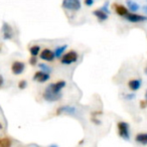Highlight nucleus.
<instances>
[{
	"instance_id": "1",
	"label": "nucleus",
	"mask_w": 147,
	"mask_h": 147,
	"mask_svg": "<svg viewBox=\"0 0 147 147\" xmlns=\"http://www.w3.org/2000/svg\"><path fill=\"white\" fill-rule=\"evenodd\" d=\"M117 127H118V133L119 136L121 137L124 140H129L130 138V132H129V124L124 121H120L117 124Z\"/></svg>"
},
{
	"instance_id": "2",
	"label": "nucleus",
	"mask_w": 147,
	"mask_h": 147,
	"mask_svg": "<svg viewBox=\"0 0 147 147\" xmlns=\"http://www.w3.org/2000/svg\"><path fill=\"white\" fill-rule=\"evenodd\" d=\"M78 59H79L78 53H77L76 51H71L67 53L65 55H63L61 61L63 65H71V63H76V61H78Z\"/></svg>"
},
{
	"instance_id": "3",
	"label": "nucleus",
	"mask_w": 147,
	"mask_h": 147,
	"mask_svg": "<svg viewBox=\"0 0 147 147\" xmlns=\"http://www.w3.org/2000/svg\"><path fill=\"white\" fill-rule=\"evenodd\" d=\"M63 7L69 10H79L81 8L80 0H63Z\"/></svg>"
},
{
	"instance_id": "4",
	"label": "nucleus",
	"mask_w": 147,
	"mask_h": 147,
	"mask_svg": "<svg viewBox=\"0 0 147 147\" xmlns=\"http://www.w3.org/2000/svg\"><path fill=\"white\" fill-rule=\"evenodd\" d=\"M43 98L45 101L47 102H55V101H59L61 98V93H53L51 91L47 90L45 89V93H43Z\"/></svg>"
},
{
	"instance_id": "5",
	"label": "nucleus",
	"mask_w": 147,
	"mask_h": 147,
	"mask_svg": "<svg viewBox=\"0 0 147 147\" xmlns=\"http://www.w3.org/2000/svg\"><path fill=\"white\" fill-rule=\"evenodd\" d=\"M57 115H63V114H67V115H75L77 113V109L76 107L73 106H61L57 108Z\"/></svg>"
},
{
	"instance_id": "6",
	"label": "nucleus",
	"mask_w": 147,
	"mask_h": 147,
	"mask_svg": "<svg viewBox=\"0 0 147 147\" xmlns=\"http://www.w3.org/2000/svg\"><path fill=\"white\" fill-rule=\"evenodd\" d=\"M65 87V81H59V82H57L55 84H51L47 87V90L51 91V92L53 93H61V91L63 90Z\"/></svg>"
},
{
	"instance_id": "7",
	"label": "nucleus",
	"mask_w": 147,
	"mask_h": 147,
	"mask_svg": "<svg viewBox=\"0 0 147 147\" xmlns=\"http://www.w3.org/2000/svg\"><path fill=\"white\" fill-rule=\"evenodd\" d=\"M2 33H3V38L4 39H11L13 37V35H14L12 27H11L7 22H3Z\"/></svg>"
},
{
	"instance_id": "8",
	"label": "nucleus",
	"mask_w": 147,
	"mask_h": 147,
	"mask_svg": "<svg viewBox=\"0 0 147 147\" xmlns=\"http://www.w3.org/2000/svg\"><path fill=\"white\" fill-rule=\"evenodd\" d=\"M125 18L127 19L130 22H142V21L147 20V17L144 15H139V14H135V13H128V14L125 16Z\"/></svg>"
},
{
	"instance_id": "9",
	"label": "nucleus",
	"mask_w": 147,
	"mask_h": 147,
	"mask_svg": "<svg viewBox=\"0 0 147 147\" xmlns=\"http://www.w3.org/2000/svg\"><path fill=\"white\" fill-rule=\"evenodd\" d=\"M24 69H25V65L22 61H16L11 65V71H12L14 75H20V74H22Z\"/></svg>"
},
{
	"instance_id": "10",
	"label": "nucleus",
	"mask_w": 147,
	"mask_h": 147,
	"mask_svg": "<svg viewBox=\"0 0 147 147\" xmlns=\"http://www.w3.org/2000/svg\"><path fill=\"white\" fill-rule=\"evenodd\" d=\"M33 80L36 81V82H38V83H45L49 80V74L45 73V71H36L34 77H33Z\"/></svg>"
},
{
	"instance_id": "11",
	"label": "nucleus",
	"mask_w": 147,
	"mask_h": 147,
	"mask_svg": "<svg viewBox=\"0 0 147 147\" xmlns=\"http://www.w3.org/2000/svg\"><path fill=\"white\" fill-rule=\"evenodd\" d=\"M55 53L49 49H45L40 53V59L45 61H53L55 59Z\"/></svg>"
},
{
	"instance_id": "12",
	"label": "nucleus",
	"mask_w": 147,
	"mask_h": 147,
	"mask_svg": "<svg viewBox=\"0 0 147 147\" xmlns=\"http://www.w3.org/2000/svg\"><path fill=\"white\" fill-rule=\"evenodd\" d=\"M114 9H115V11H116L117 14L120 15V16H123V17H125L129 13L128 8H126V7L123 6V5H121V4H114Z\"/></svg>"
},
{
	"instance_id": "13",
	"label": "nucleus",
	"mask_w": 147,
	"mask_h": 147,
	"mask_svg": "<svg viewBox=\"0 0 147 147\" xmlns=\"http://www.w3.org/2000/svg\"><path fill=\"white\" fill-rule=\"evenodd\" d=\"M93 14L101 21H104L108 18V13H106L105 11H103L102 9H96V10L93 11Z\"/></svg>"
},
{
	"instance_id": "14",
	"label": "nucleus",
	"mask_w": 147,
	"mask_h": 147,
	"mask_svg": "<svg viewBox=\"0 0 147 147\" xmlns=\"http://www.w3.org/2000/svg\"><path fill=\"white\" fill-rule=\"evenodd\" d=\"M135 141L141 145H147V133H139L135 136Z\"/></svg>"
},
{
	"instance_id": "15",
	"label": "nucleus",
	"mask_w": 147,
	"mask_h": 147,
	"mask_svg": "<svg viewBox=\"0 0 147 147\" xmlns=\"http://www.w3.org/2000/svg\"><path fill=\"white\" fill-rule=\"evenodd\" d=\"M128 86L130 88V90L132 91H137L140 89L141 87V80H131L130 82L128 83Z\"/></svg>"
},
{
	"instance_id": "16",
	"label": "nucleus",
	"mask_w": 147,
	"mask_h": 147,
	"mask_svg": "<svg viewBox=\"0 0 147 147\" xmlns=\"http://www.w3.org/2000/svg\"><path fill=\"white\" fill-rule=\"evenodd\" d=\"M126 2H127V6H128V9L130 11H133V12H135V11H137L139 9V5L137 4L136 2L132 1V0H126Z\"/></svg>"
},
{
	"instance_id": "17",
	"label": "nucleus",
	"mask_w": 147,
	"mask_h": 147,
	"mask_svg": "<svg viewBox=\"0 0 147 147\" xmlns=\"http://www.w3.org/2000/svg\"><path fill=\"white\" fill-rule=\"evenodd\" d=\"M67 45H61V47H57V49H55V57L59 59V57H63V51H65V49H67Z\"/></svg>"
},
{
	"instance_id": "18",
	"label": "nucleus",
	"mask_w": 147,
	"mask_h": 147,
	"mask_svg": "<svg viewBox=\"0 0 147 147\" xmlns=\"http://www.w3.org/2000/svg\"><path fill=\"white\" fill-rule=\"evenodd\" d=\"M12 144L10 138H0V147H9Z\"/></svg>"
},
{
	"instance_id": "19",
	"label": "nucleus",
	"mask_w": 147,
	"mask_h": 147,
	"mask_svg": "<svg viewBox=\"0 0 147 147\" xmlns=\"http://www.w3.org/2000/svg\"><path fill=\"white\" fill-rule=\"evenodd\" d=\"M39 51H40V47L38 45H33L29 49V53L32 57H36L37 55L39 53Z\"/></svg>"
},
{
	"instance_id": "20",
	"label": "nucleus",
	"mask_w": 147,
	"mask_h": 147,
	"mask_svg": "<svg viewBox=\"0 0 147 147\" xmlns=\"http://www.w3.org/2000/svg\"><path fill=\"white\" fill-rule=\"evenodd\" d=\"M39 67H40L41 71H45V73H49V74L51 71V69L47 65H45V63H40V65H39Z\"/></svg>"
},
{
	"instance_id": "21",
	"label": "nucleus",
	"mask_w": 147,
	"mask_h": 147,
	"mask_svg": "<svg viewBox=\"0 0 147 147\" xmlns=\"http://www.w3.org/2000/svg\"><path fill=\"white\" fill-rule=\"evenodd\" d=\"M27 86V83L26 81H20V82L18 83V88L20 89V90H23V89H25Z\"/></svg>"
},
{
	"instance_id": "22",
	"label": "nucleus",
	"mask_w": 147,
	"mask_h": 147,
	"mask_svg": "<svg viewBox=\"0 0 147 147\" xmlns=\"http://www.w3.org/2000/svg\"><path fill=\"white\" fill-rule=\"evenodd\" d=\"M101 9H102L103 11H105L106 13H110V10H109V2L105 3V4L102 6V8H101Z\"/></svg>"
},
{
	"instance_id": "23",
	"label": "nucleus",
	"mask_w": 147,
	"mask_h": 147,
	"mask_svg": "<svg viewBox=\"0 0 147 147\" xmlns=\"http://www.w3.org/2000/svg\"><path fill=\"white\" fill-rule=\"evenodd\" d=\"M29 63H30V65H35L37 63V59L35 57L31 55V57L29 59Z\"/></svg>"
},
{
	"instance_id": "24",
	"label": "nucleus",
	"mask_w": 147,
	"mask_h": 147,
	"mask_svg": "<svg viewBox=\"0 0 147 147\" xmlns=\"http://www.w3.org/2000/svg\"><path fill=\"white\" fill-rule=\"evenodd\" d=\"M85 4L87 5V6H92L93 4H94V0H84Z\"/></svg>"
},
{
	"instance_id": "25",
	"label": "nucleus",
	"mask_w": 147,
	"mask_h": 147,
	"mask_svg": "<svg viewBox=\"0 0 147 147\" xmlns=\"http://www.w3.org/2000/svg\"><path fill=\"white\" fill-rule=\"evenodd\" d=\"M134 98H135L134 94H127L126 96H125V99H126V100H133Z\"/></svg>"
},
{
	"instance_id": "26",
	"label": "nucleus",
	"mask_w": 147,
	"mask_h": 147,
	"mask_svg": "<svg viewBox=\"0 0 147 147\" xmlns=\"http://www.w3.org/2000/svg\"><path fill=\"white\" fill-rule=\"evenodd\" d=\"M3 83H4V79H3V77L0 75V88L3 86Z\"/></svg>"
},
{
	"instance_id": "27",
	"label": "nucleus",
	"mask_w": 147,
	"mask_h": 147,
	"mask_svg": "<svg viewBox=\"0 0 147 147\" xmlns=\"http://www.w3.org/2000/svg\"><path fill=\"white\" fill-rule=\"evenodd\" d=\"M140 106H141V108H145L146 107V101H141V103H140Z\"/></svg>"
},
{
	"instance_id": "28",
	"label": "nucleus",
	"mask_w": 147,
	"mask_h": 147,
	"mask_svg": "<svg viewBox=\"0 0 147 147\" xmlns=\"http://www.w3.org/2000/svg\"><path fill=\"white\" fill-rule=\"evenodd\" d=\"M143 10L145 11V13H147V5H145V6L143 7Z\"/></svg>"
},
{
	"instance_id": "29",
	"label": "nucleus",
	"mask_w": 147,
	"mask_h": 147,
	"mask_svg": "<svg viewBox=\"0 0 147 147\" xmlns=\"http://www.w3.org/2000/svg\"><path fill=\"white\" fill-rule=\"evenodd\" d=\"M145 98H146V100H147V91H146V93H145Z\"/></svg>"
},
{
	"instance_id": "30",
	"label": "nucleus",
	"mask_w": 147,
	"mask_h": 147,
	"mask_svg": "<svg viewBox=\"0 0 147 147\" xmlns=\"http://www.w3.org/2000/svg\"><path fill=\"white\" fill-rule=\"evenodd\" d=\"M145 73L147 74V67H146V69H145Z\"/></svg>"
}]
</instances>
